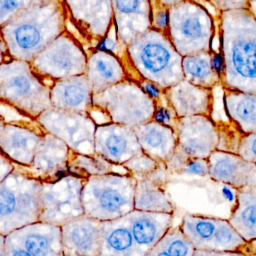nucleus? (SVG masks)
I'll return each instance as SVG.
<instances>
[{"label": "nucleus", "instance_id": "obj_40", "mask_svg": "<svg viewBox=\"0 0 256 256\" xmlns=\"http://www.w3.org/2000/svg\"><path fill=\"white\" fill-rule=\"evenodd\" d=\"M194 256H249L243 251H232V252H218V251L195 250Z\"/></svg>", "mask_w": 256, "mask_h": 256}, {"label": "nucleus", "instance_id": "obj_5", "mask_svg": "<svg viewBox=\"0 0 256 256\" xmlns=\"http://www.w3.org/2000/svg\"><path fill=\"white\" fill-rule=\"evenodd\" d=\"M42 182L26 167L15 168L0 182V234L8 236L40 221Z\"/></svg>", "mask_w": 256, "mask_h": 256}, {"label": "nucleus", "instance_id": "obj_13", "mask_svg": "<svg viewBox=\"0 0 256 256\" xmlns=\"http://www.w3.org/2000/svg\"><path fill=\"white\" fill-rule=\"evenodd\" d=\"M195 250L232 252L243 251L249 242L229 221L199 215H186L180 226Z\"/></svg>", "mask_w": 256, "mask_h": 256}, {"label": "nucleus", "instance_id": "obj_6", "mask_svg": "<svg viewBox=\"0 0 256 256\" xmlns=\"http://www.w3.org/2000/svg\"><path fill=\"white\" fill-rule=\"evenodd\" d=\"M137 180L113 172L86 179L82 190L84 214L101 222L123 218L135 210Z\"/></svg>", "mask_w": 256, "mask_h": 256}, {"label": "nucleus", "instance_id": "obj_28", "mask_svg": "<svg viewBox=\"0 0 256 256\" xmlns=\"http://www.w3.org/2000/svg\"><path fill=\"white\" fill-rule=\"evenodd\" d=\"M99 256H145L135 244L126 216L102 222Z\"/></svg>", "mask_w": 256, "mask_h": 256}, {"label": "nucleus", "instance_id": "obj_12", "mask_svg": "<svg viewBox=\"0 0 256 256\" xmlns=\"http://www.w3.org/2000/svg\"><path fill=\"white\" fill-rule=\"evenodd\" d=\"M36 121L45 132L64 142L72 152L91 156L96 154L95 135L98 124L90 114L51 108Z\"/></svg>", "mask_w": 256, "mask_h": 256}, {"label": "nucleus", "instance_id": "obj_29", "mask_svg": "<svg viewBox=\"0 0 256 256\" xmlns=\"http://www.w3.org/2000/svg\"><path fill=\"white\" fill-rule=\"evenodd\" d=\"M224 104L228 118L242 134L256 132V94L225 90Z\"/></svg>", "mask_w": 256, "mask_h": 256}, {"label": "nucleus", "instance_id": "obj_39", "mask_svg": "<svg viewBox=\"0 0 256 256\" xmlns=\"http://www.w3.org/2000/svg\"><path fill=\"white\" fill-rule=\"evenodd\" d=\"M4 248L5 256H32L9 236L5 237Z\"/></svg>", "mask_w": 256, "mask_h": 256}, {"label": "nucleus", "instance_id": "obj_20", "mask_svg": "<svg viewBox=\"0 0 256 256\" xmlns=\"http://www.w3.org/2000/svg\"><path fill=\"white\" fill-rule=\"evenodd\" d=\"M32 256H63L61 226L39 222L9 234Z\"/></svg>", "mask_w": 256, "mask_h": 256}, {"label": "nucleus", "instance_id": "obj_14", "mask_svg": "<svg viewBox=\"0 0 256 256\" xmlns=\"http://www.w3.org/2000/svg\"><path fill=\"white\" fill-rule=\"evenodd\" d=\"M37 121L24 120L0 122L1 153L15 165L30 167L45 134Z\"/></svg>", "mask_w": 256, "mask_h": 256}, {"label": "nucleus", "instance_id": "obj_21", "mask_svg": "<svg viewBox=\"0 0 256 256\" xmlns=\"http://www.w3.org/2000/svg\"><path fill=\"white\" fill-rule=\"evenodd\" d=\"M125 216L137 248L146 256L172 227L174 214L134 210Z\"/></svg>", "mask_w": 256, "mask_h": 256}, {"label": "nucleus", "instance_id": "obj_22", "mask_svg": "<svg viewBox=\"0 0 256 256\" xmlns=\"http://www.w3.org/2000/svg\"><path fill=\"white\" fill-rule=\"evenodd\" d=\"M93 98V87L86 74L56 81L51 86V103L57 109L90 115Z\"/></svg>", "mask_w": 256, "mask_h": 256}, {"label": "nucleus", "instance_id": "obj_26", "mask_svg": "<svg viewBox=\"0 0 256 256\" xmlns=\"http://www.w3.org/2000/svg\"><path fill=\"white\" fill-rule=\"evenodd\" d=\"M93 94L129 79L123 62L110 51L99 50L88 56L86 72Z\"/></svg>", "mask_w": 256, "mask_h": 256}, {"label": "nucleus", "instance_id": "obj_45", "mask_svg": "<svg viewBox=\"0 0 256 256\" xmlns=\"http://www.w3.org/2000/svg\"><path fill=\"white\" fill-rule=\"evenodd\" d=\"M249 256H256V254H247Z\"/></svg>", "mask_w": 256, "mask_h": 256}, {"label": "nucleus", "instance_id": "obj_43", "mask_svg": "<svg viewBox=\"0 0 256 256\" xmlns=\"http://www.w3.org/2000/svg\"><path fill=\"white\" fill-rule=\"evenodd\" d=\"M243 252L249 254H256V239L249 242V244L247 245Z\"/></svg>", "mask_w": 256, "mask_h": 256}, {"label": "nucleus", "instance_id": "obj_44", "mask_svg": "<svg viewBox=\"0 0 256 256\" xmlns=\"http://www.w3.org/2000/svg\"><path fill=\"white\" fill-rule=\"evenodd\" d=\"M165 6H173L174 4H177V3L183 1V0H161Z\"/></svg>", "mask_w": 256, "mask_h": 256}, {"label": "nucleus", "instance_id": "obj_42", "mask_svg": "<svg viewBox=\"0 0 256 256\" xmlns=\"http://www.w3.org/2000/svg\"><path fill=\"white\" fill-rule=\"evenodd\" d=\"M155 22L159 28H165L168 25V13L165 10L159 12L155 18Z\"/></svg>", "mask_w": 256, "mask_h": 256}, {"label": "nucleus", "instance_id": "obj_30", "mask_svg": "<svg viewBox=\"0 0 256 256\" xmlns=\"http://www.w3.org/2000/svg\"><path fill=\"white\" fill-rule=\"evenodd\" d=\"M230 224L247 242L256 239V186L237 190Z\"/></svg>", "mask_w": 256, "mask_h": 256}, {"label": "nucleus", "instance_id": "obj_32", "mask_svg": "<svg viewBox=\"0 0 256 256\" xmlns=\"http://www.w3.org/2000/svg\"><path fill=\"white\" fill-rule=\"evenodd\" d=\"M117 166L98 154H81L72 150L69 156V172L85 179L92 176L118 172L114 170Z\"/></svg>", "mask_w": 256, "mask_h": 256}, {"label": "nucleus", "instance_id": "obj_4", "mask_svg": "<svg viewBox=\"0 0 256 256\" xmlns=\"http://www.w3.org/2000/svg\"><path fill=\"white\" fill-rule=\"evenodd\" d=\"M51 86L33 70L30 62L7 60L0 66V100L24 118L36 121L53 108Z\"/></svg>", "mask_w": 256, "mask_h": 256}, {"label": "nucleus", "instance_id": "obj_34", "mask_svg": "<svg viewBox=\"0 0 256 256\" xmlns=\"http://www.w3.org/2000/svg\"><path fill=\"white\" fill-rule=\"evenodd\" d=\"M162 164L155 161L145 154L138 155L123 164V166L128 174L136 180L147 178L155 172Z\"/></svg>", "mask_w": 256, "mask_h": 256}, {"label": "nucleus", "instance_id": "obj_9", "mask_svg": "<svg viewBox=\"0 0 256 256\" xmlns=\"http://www.w3.org/2000/svg\"><path fill=\"white\" fill-rule=\"evenodd\" d=\"M172 126L177 134V147L175 154L165 166L168 174H177L189 160L208 159L219 149L220 130L211 117L193 116L174 118Z\"/></svg>", "mask_w": 256, "mask_h": 256}, {"label": "nucleus", "instance_id": "obj_3", "mask_svg": "<svg viewBox=\"0 0 256 256\" xmlns=\"http://www.w3.org/2000/svg\"><path fill=\"white\" fill-rule=\"evenodd\" d=\"M127 54L144 82L162 92L185 79L183 57L166 34L146 32L127 46Z\"/></svg>", "mask_w": 256, "mask_h": 256}, {"label": "nucleus", "instance_id": "obj_25", "mask_svg": "<svg viewBox=\"0 0 256 256\" xmlns=\"http://www.w3.org/2000/svg\"><path fill=\"white\" fill-rule=\"evenodd\" d=\"M168 172L163 164L147 178L137 180L135 210L174 214V204L165 191Z\"/></svg>", "mask_w": 256, "mask_h": 256}, {"label": "nucleus", "instance_id": "obj_10", "mask_svg": "<svg viewBox=\"0 0 256 256\" xmlns=\"http://www.w3.org/2000/svg\"><path fill=\"white\" fill-rule=\"evenodd\" d=\"M88 56L79 43L62 34L30 62L44 80L56 81L86 74Z\"/></svg>", "mask_w": 256, "mask_h": 256}, {"label": "nucleus", "instance_id": "obj_41", "mask_svg": "<svg viewBox=\"0 0 256 256\" xmlns=\"http://www.w3.org/2000/svg\"><path fill=\"white\" fill-rule=\"evenodd\" d=\"M15 164L9 160L7 156L1 153V173H0V182L4 180L9 174L15 170Z\"/></svg>", "mask_w": 256, "mask_h": 256}, {"label": "nucleus", "instance_id": "obj_27", "mask_svg": "<svg viewBox=\"0 0 256 256\" xmlns=\"http://www.w3.org/2000/svg\"><path fill=\"white\" fill-rule=\"evenodd\" d=\"M74 18L89 34L103 37L109 27L113 0H67Z\"/></svg>", "mask_w": 256, "mask_h": 256}, {"label": "nucleus", "instance_id": "obj_11", "mask_svg": "<svg viewBox=\"0 0 256 256\" xmlns=\"http://www.w3.org/2000/svg\"><path fill=\"white\" fill-rule=\"evenodd\" d=\"M86 179L67 174L52 182H42L41 222L62 226L84 215L82 190Z\"/></svg>", "mask_w": 256, "mask_h": 256}, {"label": "nucleus", "instance_id": "obj_7", "mask_svg": "<svg viewBox=\"0 0 256 256\" xmlns=\"http://www.w3.org/2000/svg\"><path fill=\"white\" fill-rule=\"evenodd\" d=\"M158 98L142 84L127 79L93 94V103L110 122L135 128L156 118Z\"/></svg>", "mask_w": 256, "mask_h": 256}, {"label": "nucleus", "instance_id": "obj_19", "mask_svg": "<svg viewBox=\"0 0 256 256\" xmlns=\"http://www.w3.org/2000/svg\"><path fill=\"white\" fill-rule=\"evenodd\" d=\"M209 176L234 189L256 186V164L227 150H215L208 158Z\"/></svg>", "mask_w": 256, "mask_h": 256}, {"label": "nucleus", "instance_id": "obj_15", "mask_svg": "<svg viewBox=\"0 0 256 256\" xmlns=\"http://www.w3.org/2000/svg\"><path fill=\"white\" fill-rule=\"evenodd\" d=\"M95 150L96 154L117 166L144 154L134 128L113 122L97 126Z\"/></svg>", "mask_w": 256, "mask_h": 256}, {"label": "nucleus", "instance_id": "obj_18", "mask_svg": "<svg viewBox=\"0 0 256 256\" xmlns=\"http://www.w3.org/2000/svg\"><path fill=\"white\" fill-rule=\"evenodd\" d=\"M102 222L82 215L62 226L63 256H99Z\"/></svg>", "mask_w": 256, "mask_h": 256}, {"label": "nucleus", "instance_id": "obj_38", "mask_svg": "<svg viewBox=\"0 0 256 256\" xmlns=\"http://www.w3.org/2000/svg\"><path fill=\"white\" fill-rule=\"evenodd\" d=\"M210 3L215 8H217L221 12L228 10H235V9L246 8L250 7L249 0H204Z\"/></svg>", "mask_w": 256, "mask_h": 256}, {"label": "nucleus", "instance_id": "obj_2", "mask_svg": "<svg viewBox=\"0 0 256 256\" xmlns=\"http://www.w3.org/2000/svg\"><path fill=\"white\" fill-rule=\"evenodd\" d=\"M60 6L46 2L23 10L6 22L3 34L11 58L32 62L63 30Z\"/></svg>", "mask_w": 256, "mask_h": 256}, {"label": "nucleus", "instance_id": "obj_35", "mask_svg": "<svg viewBox=\"0 0 256 256\" xmlns=\"http://www.w3.org/2000/svg\"><path fill=\"white\" fill-rule=\"evenodd\" d=\"M48 0H1V24L4 25L23 10Z\"/></svg>", "mask_w": 256, "mask_h": 256}, {"label": "nucleus", "instance_id": "obj_33", "mask_svg": "<svg viewBox=\"0 0 256 256\" xmlns=\"http://www.w3.org/2000/svg\"><path fill=\"white\" fill-rule=\"evenodd\" d=\"M196 250L180 227H171L146 256H194Z\"/></svg>", "mask_w": 256, "mask_h": 256}, {"label": "nucleus", "instance_id": "obj_37", "mask_svg": "<svg viewBox=\"0 0 256 256\" xmlns=\"http://www.w3.org/2000/svg\"><path fill=\"white\" fill-rule=\"evenodd\" d=\"M209 172H210V166H209L208 159H192L185 162L177 174L207 176H209Z\"/></svg>", "mask_w": 256, "mask_h": 256}, {"label": "nucleus", "instance_id": "obj_46", "mask_svg": "<svg viewBox=\"0 0 256 256\" xmlns=\"http://www.w3.org/2000/svg\"><path fill=\"white\" fill-rule=\"evenodd\" d=\"M249 2H256V0H249Z\"/></svg>", "mask_w": 256, "mask_h": 256}, {"label": "nucleus", "instance_id": "obj_8", "mask_svg": "<svg viewBox=\"0 0 256 256\" xmlns=\"http://www.w3.org/2000/svg\"><path fill=\"white\" fill-rule=\"evenodd\" d=\"M170 38L179 54L184 57L212 51L213 20L201 4L183 0L170 8Z\"/></svg>", "mask_w": 256, "mask_h": 256}, {"label": "nucleus", "instance_id": "obj_16", "mask_svg": "<svg viewBox=\"0 0 256 256\" xmlns=\"http://www.w3.org/2000/svg\"><path fill=\"white\" fill-rule=\"evenodd\" d=\"M162 94L174 118L193 116L211 117L213 110L212 90L194 85L184 79Z\"/></svg>", "mask_w": 256, "mask_h": 256}, {"label": "nucleus", "instance_id": "obj_23", "mask_svg": "<svg viewBox=\"0 0 256 256\" xmlns=\"http://www.w3.org/2000/svg\"><path fill=\"white\" fill-rule=\"evenodd\" d=\"M134 130L146 155L165 166L171 161L177 147V134L172 126L155 118Z\"/></svg>", "mask_w": 256, "mask_h": 256}, {"label": "nucleus", "instance_id": "obj_24", "mask_svg": "<svg viewBox=\"0 0 256 256\" xmlns=\"http://www.w3.org/2000/svg\"><path fill=\"white\" fill-rule=\"evenodd\" d=\"M113 6L119 36L128 46L150 27L149 0H113Z\"/></svg>", "mask_w": 256, "mask_h": 256}, {"label": "nucleus", "instance_id": "obj_31", "mask_svg": "<svg viewBox=\"0 0 256 256\" xmlns=\"http://www.w3.org/2000/svg\"><path fill=\"white\" fill-rule=\"evenodd\" d=\"M214 52H198L183 58L185 80L203 88L213 90L220 84V73L215 67Z\"/></svg>", "mask_w": 256, "mask_h": 256}, {"label": "nucleus", "instance_id": "obj_1", "mask_svg": "<svg viewBox=\"0 0 256 256\" xmlns=\"http://www.w3.org/2000/svg\"><path fill=\"white\" fill-rule=\"evenodd\" d=\"M220 85L256 94V16L249 9L222 12Z\"/></svg>", "mask_w": 256, "mask_h": 256}, {"label": "nucleus", "instance_id": "obj_36", "mask_svg": "<svg viewBox=\"0 0 256 256\" xmlns=\"http://www.w3.org/2000/svg\"><path fill=\"white\" fill-rule=\"evenodd\" d=\"M234 153L249 162L256 164V132L240 134L236 141Z\"/></svg>", "mask_w": 256, "mask_h": 256}, {"label": "nucleus", "instance_id": "obj_17", "mask_svg": "<svg viewBox=\"0 0 256 256\" xmlns=\"http://www.w3.org/2000/svg\"><path fill=\"white\" fill-rule=\"evenodd\" d=\"M72 150L60 138L45 132L27 170L42 182H52L69 172V156Z\"/></svg>", "mask_w": 256, "mask_h": 256}]
</instances>
